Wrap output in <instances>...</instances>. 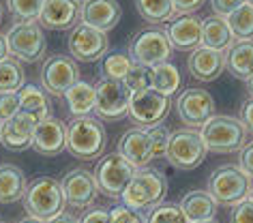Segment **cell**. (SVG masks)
Masks as SVG:
<instances>
[{
	"label": "cell",
	"mask_w": 253,
	"mask_h": 223,
	"mask_svg": "<svg viewBox=\"0 0 253 223\" xmlns=\"http://www.w3.org/2000/svg\"><path fill=\"white\" fill-rule=\"evenodd\" d=\"M116 152H120L129 163H133L135 170L148 168V163L153 161V150H150V139L146 129H140V127L126 129L118 139Z\"/></svg>",
	"instance_id": "ffe728a7"
},
{
	"label": "cell",
	"mask_w": 253,
	"mask_h": 223,
	"mask_svg": "<svg viewBox=\"0 0 253 223\" xmlns=\"http://www.w3.org/2000/svg\"><path fill=\"white\" fill-rule=\"evenodd\" d=\"M123 17V9L116 0H86L82 4V22L97 30H112Z\"/></svg>",
	"instance_id": "7402d4cb"
},
{
	"label": "cell",
	"mask_w": 253,
	"mask_h": 223,
	"mask_svg": "<svg viewBox=\"0 0 253 223\" xmlns=\"http://www.w3.org/2000/svg\"><path fill=\"white\" fill-rule=\"evenodd\" d=\"M2 15H4V11H2V4H0V22H2Z\"/></svg>",
	"instance_id": "db71d44e"
},
{
	"label": "cell",
	"mask_w": 253,
	"mask_h": 223,
	"mask_svg": "<svg viewBox=\"0 0 253 223\" xmlns=\"http://www.w3.org/2000/svg\"><path fill=\"white\" fill-rule=\"evenodd\" d=\"M206 0H174V9L176 15H191L198 9L204 7Z\"/></svg>",
	"instance_id": "ee69618b"
},
{
	"label": "cell",
	"mask_w": 253,
	"mask_h": 223,
	"mask_svg": "<svg viewBox=\"0 0 253 223\" xmlns=\"http://www.w3.org/2000/svg\"><path fill=\"white\" fill-rule=\"evenodd\" d=\"M9 54L20 62H37L45 58L47 41L39 22H15L7 30Z\"/></svg>",
	"instance_id": "52a82bcc"
},
{
	"label": "cell",
	"mask_w": 253,
	"mask_h": 223,
	"mask_svg": "<svg viewBox=\"0 0 253 223\" xmlns=\"http://www.w3.org/2000/svg\"><path fill=\"white\" fill-rule=\"evenodd\" d=\"M225 69L236 80L253 78V39H236L225 49Z\"/></svg>",
	"instance_id": "603a6c76"
},
{
	"label": "cell",
	"mask_w": 253,
	"mask_h": 223,
	"mask_svg": "<svg viewBox=\"0 0 253 223\" xmlns=\"http://www.w3.org/2000/svg\"><path fill=\"white\" fill-rule=\"evenodd\" d=\"M123 82H125V86L129 88L131 94L148 90V88H153V67L137 65V62H133L131 71L126 73V78Z\"/></svg>",
	"instance_id": "d590c367"
},
{
	"label": "cell",
	"mask_w": 253,
	"mask_h": 223,
	"mask_svg": "<svg viewBox=\"0 0 253 223\" xmlns=\"http://www.w3.org/2000/svg\"><path fill=\"white\" fill-rule=\"evenodd\" d=\"M180 208L185 210L189 221H204V219H212L217 215V206L214 197L208 193V191L202 189H193L180 197Z\"/></svg>",
	"instance_id": "4316f807"
},
{
	"label": "cell",
	"mask_w": 253,
	"mask_h": 223,
	"mask_svg": "<svg viewBox=\"0 0 253 223\" xmlns=\"http://www.w3.org/2000/svg\"><path fill=\"white\" fill-rule=\"evenodd\" d=\"M166 193H168V180L163 176V172L155 168H140L135 170L133 178L126 184L120 200L129 208L142 213V210H150L159 202H163Z\"/></svg>",
	"instance_id": "7a4b0ae2"
},
{
	"label": "cell",
	"mask_w": 253,
	"mask_h": 223,
	"mask_svg": "<svg viewBox=\"0 0 253 223\" xmlns=\"http://www.w3.org/2000/svg\"><path fill=\"white\" fill-rule=\"evenodd\" d=\"M253 180L238 165H219L206 180V191L221 206H236L249 197Z\"/></svg>",
	"instance_id": "5b68a950"
},
{
	"label": "cell",
	"mask_w": 253,
	"mask_h": 223,
	"mask_svg": "<svg viewBox=\"0 0 253 223\" xmlns=\"http://www.w3.org/2000/svg\"><path fill=\"white\" fill-rule=\"evenodd\" d=\"M26 84V73H24L22 62L9 56L0 62V94L2 92H17Z\"/></svg>",
	"instance_id": "4dcf8cb0"
},
{
	"label": "cell",
	"mask_w": 253,
	"mask_h": 223,
	"mask_svg": "<svg viewBox=\"0 0 253 223\" xmlns=\"http://www.w3.org/2000/svg\"><path fill=\"white\" fill-rule=\"evenodd\" d=\"M135 9L144 22L150 26H159V24H168L176 17L174 0H133Z\"/></svg>",
	"instance_id": "f1b7e54d"
},
{
	"label": "cell",
	"mask_w": 253,
	"mask_h": 223,
	"mask_svg": "<svg viewBox=\"0 0 253 223\" xmlns=\"http://www.w3.org/2000/svg\"><path fill=\"white\" fill-rule=\"evenodd\" d=\"M33 150L43 157H56L67 150V125L60 118L47 116L35 127Z\"/></svg>",
	"instance_id": "e0dca14e"
},
{
	"label": "cell",
	"mask_w": 253,
	"mask_h": 223,
	"mask_svg": "<svg viewBox=\"0 0 253 223\" xmlns=\"http://www.w3.org/2000/svg\"><path fill=\"white\" fill-rule=\"evenodd\" d=\"M189 75L198 82H212L225 71V52L200 45L187 60Z\"/></svg>",
	"instance_id": "d6986e66"
},
{
	"label": "cell",
	"mask_w": 253,
	"mask_h": 223,
	"mask_svg": "<svg viewBox=\"0 0 253 223\" xmlns=\"http://www.w3.org/2000/svg\"><path fill=\"white\" fill-rule=\"evenodd\" d=\"M245 2H247V0H211V7H212L214 15L227 17L230 13H234L238 7H243Z\"/></svg>",
	"instance_id": "b9f144b4"
},
{
	"label": "cell",
	"mask_w": 253,
	"mask_h": 223,
	"mask_svg": "<svg viewBox=\"0 0 253 223\" xmlns=\"http://www.w3.org/2000/svg\"><path fill=\"white\" fill-rule=\"evenodd\" d=\"M9 45H7V37L0 35V62H2L4 58H9Z\"/></svg>",
	"instance_id": "7dc6e473"
},
{
	"label": "cell",
	"mask_w": 253,
	"mask_h": 223,
	"mask_svg": "<svg viewBox=\"0 0 253 223\" xmlns=\"http://www.w3.org/2000/svg\"><path fill=\"white\" fill-rule=\"evenodd\" d=\"M238 168L253 180V139L245 142V146L238 150Z\"/></svg>",
	"instance_id": "60d3db41"
},
{
	"label": "cell",
	"mask_w": 253,
	"mask_h": 223,
	"mask_svg": "<svg viewBox=\"0 0 253 223\" xmlns=\"http://www.w3.org/2000/svg\"><path fill=\"white\" fill-rule=\"evenodd\" d=\"M92 174L97 180L99 193H103L105 197H120L133 178L135 168L120 152H110V155L99 159Z\"/></svg>",
	"instance_id": "9c48e42d"
},
{
	"label": "cell",
	"mask_w": 253,
	"mask_h": 223,
	"mask_svg": "<svg viewBox=\"0 0 253 223\" xmlns=\"http://www.w3.org/2000/svg\"><path fill=\"white\" fill-rule=\"evenodd\" d=\"M75 2H78V4H84V2H86V0H75Z\"/></svg>",
	"instance_id": "11a10c76"
},
{
	"label": "cell",
	"mask_w": 253,
	"mask_h": 223,
	"mask_svg": "<svg viewBox=\"0 0 253 223\" xmlns=\"http://www.w3.org/2000/svg\"><path fill=\"white\" fill-rule=\"evenodd\" d=\"M133 67V60H131L129 54H123V52H112V54H105L101 58V67H99V73L101 78H112V80H125L126 73L131 71Z\"/></svg>",
	"instance_id": "1f68e13d"
},
{
	"label": "cell",
	"mask_w": 253,
	"mask_h": 223,
	"mask_svg": "<svg viewBox=\"0 0 253 223\" xmlns=\"http://www.w3.org/2000/svg\"><path fill=\"white\" fill-rule=\"evenodd\" d=\"M180 86H182V78L174 62L168 60V62H161V65L153 67V90L172 97V94L180 90Z\"/></svg>",
	"instance_id": "f546056e"
},
{
	"label": "cell",
	"mask_w": 253,
	"mask_h": 223,
	"mask_svg": "<svg viewBox=\"0 0 253 223\" xmlns=\"http://www.w3.org/2000/svg\"><path fill=\"white\" fill-rule=\"evenodd\" d=\"M112 223H146V217L140 215V210L129 208L126 204H116L110 208Z\"/></svg>",
	"instance_id": "74e56055"
},
{
	"label": "cell",
	"mask_w": 253,
	"mask_h": 223,
	"mask_svg": "<svg viewBox=\"0 0 253 223\" xmlns=\"http://www.w3.org/2000/svg\"><path fill=\"white\" fill-rule=\"evenodd\" d=\"M94 94H97V103H94V114L101 120H120L129 114V101L131 92L125 86L123 80L112 78H99L94 84Z\"/></svg>",
	"instance_id": "7c38bea8"
},
{
	"label": "cell",
	"mask_w": 253,
	"mask_h": 223,
	"mask_svg": "<svg viewBox=\"0 0 253 223\" xmlns=\"http://www.w3.org/2000/svg\"><path fill=\"white\" fill-rule=\"evenodd\" d=\"M169 110H172V99L168 94H161L153 88H148V90L131 94L126 118L133 123V127L148 129V127L166 123Z\"/></svg>",
	"instance_id": "30bf717a"
},
{
	"label": "cell",
	"mask_w": 253,
	"mask_h": 223,
	"mask_svg": "<svg viewBox=\"0 0 253 223\" xmlns=\"http://www.w3.org/2000/svg\"><path fill=\"white\" fill-rule=\"evenodd\" d=\"M22 202L28 215L39 217L43 221H49L52 217L60 215L67 204L62 182L52 176H39L35 180H30Z\"/></svg>",
	"instance_id": "3957f363"
},
{
	"label": "cell",
	"mask_w": 253,
	"mask_h": 223,
	"mask_svg": "<svg viewBox=\"0 0 253 223\" xmlns=\"http://www.w3.org/2000/svg\"><path fill=\"white\" fill-rule=\"evenodd\" d=\"M107 131L101 118L80 116L67 125V152L80 161H94L105 152Z\"/></svg>",
	"instance_id": "6da1fadb"
},
{
	"label": "cell",
	"mask_w": 253,
	"mask_h": 223,
	"mask_svg": "<svg viewBox=\"0 0 253 223\" xmlns=\"http://www.w3.org/2000/svg\"><path fill=\"white\" fill-rule=\"evenodd\" d=\"M230 223H253V202L245 200L236 206H232Z\"/></svg>",
	"instance_id": "ab89813d"
},
{
	"label": "cell",
	"mask_w": 253,
	"mask_h": 223,
	"mask_svg": "<svg viewBox=\"0 0 253 223\" xmlns=\"http://www.w3.org/2000/svg\"><path fill=\"white\" fill-rule=\"evenodd\" d=\"M247 88H249V92H251V97H253V78L247 80Z\"/></svg>",
	"instance_id": "f907efd6"
},
{
	"label": "cell",
	"mask_w": 253,
	"mask_h": 223,
	"mask_svg": "<svg viewBox=\"0 0 253 223\" xmlns=\"http://www.w3.org/2000/svg\"><path fill=\"white\" fill-rule=\"evenodd\" d=\"M191 223H219L217 217H212V219H204V221H191Z\"/></svg>",
	"instance_id": "681fc988"
},
{
	"label": "cell",
	"mask_w": 253,
	"mask_h": 223,
	"mask_svg": "<svg viewBox=\"0 0 253 223\" xmlns=\"http://www.w3.org/2000/svg\"><path fill=\"white\" fill-rule=\"evenodd\" d=\"M80 223H112L110 208H101V206L88 208L86 213L80 217Z\"/></svg>",
	"instance_id": "7bdbcfd3"
},
{
	"label": "cell",
	"mask_w": 253,
	"mask_h": 223,
	"mask_svg": "<svg viewBox=\"0 0 253 223\" xmlns=\"http://www.w3.org/2000/svg\"><path fill=\"white\" fill-rule=\"evenodd\" d=\"M69 114L73 118L80 116H90V112H94V103H97V94H94V84L80 80L78 84H73L65 94Z\"/></svg>",
	"instance_id": "83f0119b"
},
{
	"label": "cell",
	"mask_w": 253,
	"mask_h": 223,
	"mask_svg": "<svg viewBox=\"0 0 253 223\" xmlns=\"http://www.w3.org/2000/svg\"><path fill=\"white\" fill-rule=\"evenodd\" d=\"M176 114L189 129H202L214 114V99L204 88H185L176 97Z\"/></svg>",
	"instance_id": "4fadbf2b"
},
{
	"label": "cell",
	"mask_w": 253,
	"mask_h": 223,
	"mask_svg": "<svg viewBox=\"0 0 253 223\" xmlns=\"http://www.w3.org/2000/svg\"><path fill=\"white\" fill-rule=\"evenodd\" d=\"M67 47H69V54H71L73 60L97 62L107 54L110 41H107V35L103 30H97L84 22H80L78 26L69 33Z\"/></svg>",
	"instance_id": "5bb4252c"
},
{
	"label": "cell",
	"mask_w": 253,
	"mask_h": 223,
	"mask_svg": "<svg viewBox=\"0 0 253 223\" xmlns=\"http://www.w3.org/2000/svg\"><path fill=\"white\" fill-rule=\"evenodd\" d=\"M146 223H191V221L187 219L180 204L159 202L157 206L146 210Z\"/></svg>",
	"instance_id": "836d02e7"
},
{
	"label": "cell",
	"mask_w": 253,
	"mask_h": 223,
	"mask_svg": "<svg viewBox=\"0 0 253 223\" xmlns=\"http://www.w3.org/2000/svg\"><path fill=\"white\" fill-rule=\"evenodd\" d=\"M202 139L206 144L208 152H217V155H232L238 152L247 142L245 125L236 116H225V114H214L208 123L200 129Z\"/></svg>",
	"instance_id": "277c9868"
},
{
	"label": "cell",
	"mask_w": 253,
	"mask_h": 223,
	"mask_svg": "<svg viewBox=\"0 0 253 223\" xmlns=\"http://www.w3.org/2000/svg\"><path fill=\"white\" fill-rule=\"evenodd\" d=\"M0 223H7V221H0Z\"/></svg>",
	"instance_id": "6f0895ef"
},
{
	"label": "cell",
	"mask_w": 253,
	"mask_h": 223,
	"mask_svg": "<svg viewBox=\"0 0 253 223\" xmlns=\"http://www.w3.org/2000/svg\"><path fill=\"white\" fill-rule=\"evenodd\" d=\"M20 223H47V221L39 219V217H33V215H28V217H24V219H22Z\"/></svg>",
	"instance_id": "c3c4849f"
},
{
	"label": "cell",
	"mask_w": 253,
	"mask_h": 223,
	"mask_svg": "<svg viewBox=\"0 0 253 223\" xmlns=\"http://www.w3.org/2000/svg\"><path fill=\"white\" fill-rule=\"evenodd\" d=\"M234 41L236 39H234L225 17L212 13V15H208L202 20V45H206L211 49H219V52H225Z\"/></svg>",
	"instance_id": "484cf974"
},
{
	"label": "cell",
	"mask_w": 253,
	"mask_h": 223,
	"mask_svg": "<svg viewBox=\"0 0 253 223\" xmlns=\"http://www.w3.org/2000/svg\"><path fill=\"white\" fill-rule=\"evenodd\" d=\"M45 0H7V9L15 22H37Z\"/></svg>",
	"instance_id": "e575fe53"
},
{
	"label": "cell",
	"mask_w": 253,
	"mask_h": 223,
	"mask_svg": "<svg viewBox=\"0 0 253 223\" xmlns=\"http://www.w3.org/2000/svg\"><path fill=\"white\" fill-rule=\"evenodd\" d=\"M47 223H80V219L78 217H73V215H69V213H65L62 210L60 215H56V217H52Z\"/></svg>",
	"instance_id": "bcb514c9"
},
{
	"label": "cell",
	"mask_w": 253,
	"mask_h": 223,
	"mask_svg": "<svg viewBox=\"0 0 253 223\" xmlns=\"http://www.w3.org/2000/svg\"><path fill=\"white\" fill-rule=\"evenodd\" d=\"M148 139H150V150H153V159H166L168 152V144H169V135H172V129L166 123H159L155 127H148L146 129Z\"/></svg>",
	"instance_id": "8d00e7d4"
},
{
	"label": "cell",
	"mask_w": 253,
	"mask_h": 223,
	"mask_svg": "<svg viewBox=\"0 0 253 223\" xmlns=\"http://www.w3.org/2000/svg\"><path fill=\"white\" fill-rule=\"evenodd\" d=\"M225 20H227V26H230L234 39H253V7L249 2L238 7Z\"/></svg>",
	"instance_id": "d6a6232c"
},
{
	"label": "cell",
	"mask_w": 253,
	"mask_h": 223,
	"mask_svg": "<svg viewBox=\"0 0 253 223\" xmlns=\"http://www.w3.org/2000/svg\"><path fill=\"white\" fill-rule=\"evenodd\" d=\"M238 118H240V123L245 125V129L249 131V133H253V97L245 99L243 103H240Z\"/></svg>",
	"instance_id": "f6af8a7d"
},
{
	"label": "cell",
	"mask_w": 253,
	"mask_h": 223,
	"mask_svg": "<svg viewBox=\"0 0 253 223\" xmlns=\"http://www.w3.org/2000/svg\"><path fill=\"white\" fill-rule=\"evenodd\" d=\"M39 82L47 90V94L65 97L69 88L80 82V67L71 56H65V54L47 56L41 65Z\"/></svg>",
	"instance_id": "8fae6325"
},
{
	"label": "cell",
	"mask_w": 253,
	"mask_h": 223,
	"mask_svg": "<svg viewBox=\"0 0 253 223\" xmlns=\"http://www.w3.org/2000/svg\"><path fill=\"white\" fill-rule=\"evenodd\" d=\"M247 2H249V4H251V7H253V0H247Z\"/></svg>",
	"instance_id": "9f6ffc18"
},
{
	"label": "cell",
	"mask_w": 253,
	"mask_h": 223,
	"mask_svg": "<svg viewBox=\"0 0 253 223\" xmlns=\"http://www.w3.org/2000/svg\"><path fill=\"white\" fill-rule=\"evenodd\" d=\"M206 144L198 129H174L169 135L166 159L176 170H195L206 157Z\"/></svg>",
	"instance_id": "ba28073f"
},
{
	"label": "cell",
	"mask_w": 253,
	"mask_h": 223,
	"mask_svg": "<svg viewBox=\"0 0 253 223\" xmlns=\"http://www.w3.org/2000/svg\"><path fill=\"white\" fill-rule=\"evenodd\" d=\"M166 33L176 52H193L202 45V20L195 13L174 17L168 22Z\"/></svg>",
	"instance_id": "ac0fdd59"
},
{
	"label": "cell",
	"mask_w": 253,
	"mask_h": 223,
	"mask_svg": "<svg viewBox=\"0 0 253 223\" xmlns=\"http://www.w3.org/2000/svg\"><path fill=\"white\" fill-rule=\"evenodd\" d=\"M62 191H65V200L71 208L88 210L99 197V187L94 180V174L86 168H75L67 172L62 178Z\"/></svg>",
	"instance_id": "9a60e30c"
},
{
	"label": "cell",
	"mask_w": 253,
	"mask_h": 223,
	"mask_svg": "<svg viewBox=\"0 0 253 223\" xmlns=\"http://www.w3.org/2000/svg\"><path fill=\"white\" fill-rule=\"evenodd\" d=\"M126 54H129L131 60L137 62V65L157 67V65H161V62H168L172 58L174 47H172V41H169L166 28L146 26L133 35Z\"/></svg>",
	"instance_id": "8992f818"
},
{
	"label": "cell",
	"mask_w": 253,
	"mask_h": 223,
	"mask_svg": "<svg viewBox=\"0 0 253 223\" xmlns=\"http://www.w3.org/2000/svg\"><path fill=\"white\" fill-rule=\"evenodd\" d=\"M0 142H2V120H0Z\"/></svg>",
	"instance_id": "f5cc1de1"
},
{
	"label": "cell",
	"mask_w": 253,
	"mask_h": 223,
	"mask_svg": "<svg viewBox=\"0 0 253 223\" xmlns=\"http://www.w3.org/2000/svg\"><path fill=\"white\" fill-rule=\"evenodd\" d=\"M37 22L47 30H73L82 22V4L75 0H45Z\"/></svg>",
	"instance_id": "2e32d148"
},
{
	"label": "cell",
	"mask_w": 253,
	"mask_h": 223,
	"mask_svg": "<svg viewBox=\"0 0 253 223\" xmlns=\"http://www.w3.org/2000/svg\"><path fill=\"white\" fill-rule=\"evenodd\" d=\"M28 189V178L13 163L0 165V204L20 202Z\"/></svg>",
	"instance_id": "d4e9b609"
},
{
	"label": "cell",
	"mask_w": 253,
	"mask_h": 223,
	"mask_svg": "<svg viewBox=\"0 0 253 223\" xmlns=\"http://www.w3.org/2000/svg\"><path fill=\"white\" fill-rule=\"evenodd\" d=\"M20 112L28 114L35 123H41L43 118L52 116V101L47 97V90L37 84H24L20 90Z\"/></svg>",
	"instance_id": "cb8c5ba5"
},
{
	"label": "cell",
	"mask_w": 253,
	"mask_h": 223,
	"mask_svg": "<svg viewBox=\"0 0 253 223\" xmlns=\"http://www.w3.org/2000/svg\"><path fill=\"white\" fill-rule=\"evenodd\" d=\"M247 200H251V202H253V184H251V191H249V197H247Z\"/></svg>",
	"instance_id": "816d5d0a"
},
{
	"label": "cell",
	"mask_w": 253,
	"mask_h": 223,
	"mask_svg": "<svg viewBox=\"0 0 253 223\" xmlns=\"http://www.w3.org/2000/svg\"><path fill=\"white\" fill-rule=\"evenodd\" d=\"M35 127H37V123L28 116V114L17 112L13 118H9L2 123V142L0 144H2L4 148L15 150V152L33 148Z\"/></svg>",
	"instance_id": "44dd1931"
},
{
	"label": "cell",
	"mask_w": 253,
	"mask_h": 223,
	"mask_svg": "<svg viewBox=\"0 0 253 223\" xmlns=\"http://www.w3.org/2000/svg\"><path fill=\"white\" fill-rule=\"evenodd\" d=\"M20 112V94L17 92H2L0 94V120H9Z\"/></svg>",
	"instance_id": "f35d334b"
}]
</instances>
